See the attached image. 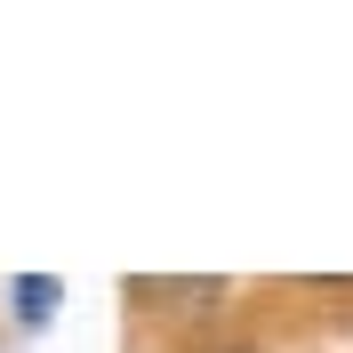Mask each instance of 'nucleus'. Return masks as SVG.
I'll use <instances>...</instances> for the list:
<instances>
[{
	"label": "nucleus",
	"mask_w": 353,
	"mask_h": 353,
	"mask_svg": "<svg viewBox=\"0 0 353 353\" xmlns=\"http://www.w3.org/2000/svg\"><path fill=\"white\" fill-rule=\"evenodd\" d=\"M161 297H169V305H185V313H193V305H217V297H225V281H169V289H161Z\"/></svg>",
	"instance_id": "obj_1"
},
{
	"label": "nucleus",
	"mask_w": 353,
	"mask_h": 353,
	"mask_svg": "<svg viewBox=\"0 0 353 353\" xmlns=\"http://www.w3.org/2000/svg\"><path fill=\"white\" fill-rule=\"evenodd\" d=\"M48 305H57V281H17V313L24 321H48Z\"/></svg>",
	"instance_id": "obj_2"
}]
</instances>
